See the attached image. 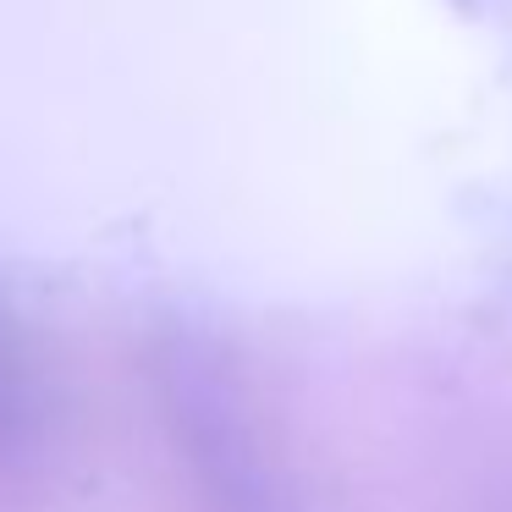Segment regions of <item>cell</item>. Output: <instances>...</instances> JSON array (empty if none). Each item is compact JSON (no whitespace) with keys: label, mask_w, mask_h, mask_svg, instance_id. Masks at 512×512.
<instances>
[{"label":"cell","mask_w":512,"mask_h":512,"mask_svg":"<svg viewBox=\"0 0 512 512\" xmlns=\"http://www.w3.org/2000/svg\"><path fill=\"white\" fill-rule=\"evenodd\" d=\"M463 6H468V0H463Z\"/></svg>","instance_id":"cell-1"}]
</instances>
